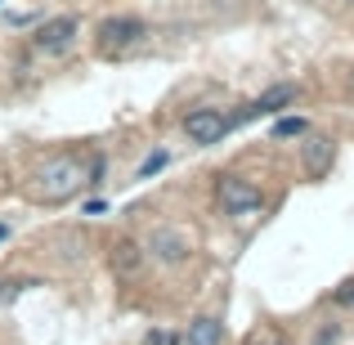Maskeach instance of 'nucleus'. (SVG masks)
Returning a JSON list of instances; mask_svg holds the SVG:
<instances>
[{
  "label": "nucleus",
  "mask_w": 354,
  "mask_h": 345,
  "mask_svg": "<svg viewBox=\"0 0 354 345\" xmlns=\"http://www.w3.org/2000/svg\"><path fill=\"white\" fill-rule=\"evenodd\" d=\"M216 207L225 211L229 220H242V216H256L260 207H265V189H260L256 180H247V175H216Z\"/></svg>",
  "instance_id": "7ed1b4c3"
},
{
  "label": "nucleus",
  "mask_w": 354,
  "mask_h": 345,
  "mask_svg": "<svg viewBox=\"0 0 354 345\" xmlns=\"http://www.w3.org/2000/svg\"><path fill=\"white\" fill-rule=\"evenodd\" d=\"M184 345H225V323L216 314H198L184 332Z\"/></svg>",
  "instance_id": "9d476101"
},
{
  "label": "nucleus",
  "mask_w": 354,
  "mask_h": 345,
  "mask_svg": "<svg viewBox=\"0 0 354 345\" xmlns=\"http://www.w3.org/2000/svg\"><path fill=\"white\" fill-rule=\"evenodd\" d=\"M305 130H310V121H305V117H278L274 121V139H301Z\"/></svg>",
  "instance_id": "f8f14e48"
},
{
  "label": "nucleus",
  "mask_w": 354,
  "mask_h": 345,
  "mask_svg": "<svg viewBox=\"0 0 354 345\" xmlns=\"http://www.w3.org/2000/svg\"><path fill=\"white\" fill-rule=\"evenodd\" d=\"M144 251H153V260H162V265H184V260L193 256V242L184 238L180 229L157 225L153 233H148V247H144Z\"/></svg>",
  "instance_id": "423d86ee"
},
{
  "label": "nucleus",
  "mask_w": 354,
  "mask_h": 345,
  "mask_svg": "<svg viewBox=\"0 0 354 345\" xmlns=\"http://www.w3.org/2000/svg\"><path fill=\"white\" fill-rule=\"evenodd\" d=\"M104 211H108L104 198H90V202H86V216H104Z\"/></svg>",
  "instance_id": "a211bd4d"
},
{
  "label": "nucleus",
  "mask_w": 354,
  "mask_h": 345,
  "mask_svg": "<svg viewBox=\"0 0 354 345\" xmlns=\"http://www.w3.org/2000/svg\"><path fill=\"white\" fill-rule=\"evenodd\" d=\"M144 345H184L180 332H171V328H148L144 332Z\"/></svg>",
  "instance_id": "4468645a"
},
{
  "label": "nucleus",
  "mask_w": 354,
  "mask_h": 345,
  "mask_svg": "<svg viewBox=\"0 0 354 345\" xmlns=\"http://www.w3.org/2000/svg\"><path fill=\"white\" fill-rule=\"evenodd\" d=\"M229 130H234V117H229L225 108H189V113H184V135L198 148L220 144Z\"/></svg>",
  "instance_id": "20e7f679"
},
{
  "label": "nucleus",
  "mask_w": 354,
  "mask_h": 345,
  "mask_svg": "<svg viewBox=\"0 0 354 345\" xmlns=\"http://www.w3.org/2000/svg\"><path fill=\"white\" fill-rule=\"evenodd\" d=\"M9 238V225H0V242H5Z\"/></svg>",
  "instance_id": "6ab92c4d"
},
{
  "label": "nucleus",
  "mask_w": 354,
  "mask_h": 345,
  "mask_svg": "<svg viewBox=\"0 0 354 345\" xmlns=\"http://www.w3.org/2000/svg\"><path fill=\"white\" fill-rule=\"evenodd\" d=\"M292 99H296V86L292 81H283V86H274V90H265L260 99H251L247 108L234 117V126H251V121H260V117H274V113H283V108H292Z\"/></svg>",
  "instance_id": "0eeeda50"
},
{
  "label": "nucleus",
  "mask_w": 354,
  "mask_h": 345,
  "mask_svg": "<svg viewBox=\"0 0 354 345\" xmlns=\"http://www.w3.org/2000/svg\"><path fill=\"white\" fill-rule=\"evenodd\" d=\"M23 287H41V283H36V278H27V283H5V278H0V305H5L9 296H18Z\"/></svg>",
  "instance_id": "f3484780"
},
{
  "label": "nucleus",
  "mask_w": 354,
  "mask_h": 345,
  "mask_svg": "<svg viewBox=\"0 0 354 345\" xmlns=\"http://www.w3.org/2000/svg\"><path fill=\"white\" fill-rule=\"evenodd\" d=\"M341 341V323H328V328H319L310 337V345H337Z\"/></svg>",
  "instance_id": "dca6fc26"
},
{
  "label": "nucleus",
  "mask_w": 354,
  "mask_h": 345,
  "mask_svg": "<svg viewBox=\"0 0 354 345\" xmlns=\"http://www.w3.org/2000/svg\"><path fill=\"white\" fill-rule=\"evenodd\" d=\"M72 45H77V18H72V14H63V18H50V23H41V27H36V36H32V50L50 54V59L68 54Z\"/></svg>",
  "instance_id": "39448f33"
},
{
  "label": "nucleus",
  "mask_w": 354,
  "mask_h": 345,
  "mask_svg": "<svg viewBox=\"0 0 354 345\" xmlns=\"http://www.w3.org/2000/svg\"><path fill=\"white\" fill-rule=\"evenodd\" d=\"M144 242H135V238H117L113 242V251H108V260H113V274L117 278H135L139 269H144Z\"/></svg>",
  "instance_id": "1a4fd4ad"
},
{
  "label": "nucleus",
  "mask_w": 354,
  "mask_h": 345,
  "mask_svg": "<svg viewBox=\"0 0 354 345\" xmlns=\"http://www.w3.org/2000/svg\"><path fill=\"white\" fill-rule=\"evenodd\" d=\"M278 345H283V341H278Z\"/></svg>",
  "instance_id": "412c9836"
},
{
  "label": "nucleus",
  "mask_w": 354,
  "mask_h": 345,
  "mask_svg": "<svg viewBox=\"0 0 354 345\" xmlns=\"http://www.w3.org/2000/svg\"><path fill=\"white\" fill-rule=\"evenodd\" d=\"M350 95H354V77H350Z\"/></svg>",
  "instance_id": "aec40b11"
},
{
  "label": "nucleus",
  "mask_w": 354,
  "mask_h": 345,
  "mask_svg": "<svg viewBox=\"0 0 354 345\" xmlns=\"http://www.w3.org/2000/svg\"><path fill=\"white\" fill-rule=\"evenodd\" d=\"M144 36H148V23L139 14H113L95 27V50L104 59H126L144 45Z\"/></svg>",
  "instance_id": "f03ea898"
},
{
  "label": "nucleus",
  "mask_w": 354,
  "mask_h": 345,
  "mask_svg": "<svg viewBox=\"0 0 354 345\" xmlns=\"http://www.w3.org/2000/svg\"><path fill=\"white\" fill-rule=\"evenodd\" d=\"M104 175H108V157L95 153V157H90V166H86V184H90V189H99V184H104Z\"/></svg>",
  "instance_id": "ddd939ff"
},
{
  "label": "nucleus",
  "mask_w": 354,
  "mask_h": 345,
  "mask_svg": "<svg viewBox=\"0 0 354 345\" xmlns=\"http://www.w3.org/2000/svg\"><path fill=\"white\" fill-rule=\"evenodd\" d=\"M332 162H337V144H332V139H323V135L305 139L301 166H305V175H310V180H323V175L332 171Z\"/></svg>",
  "instance_id": "6e6552de"
},
{
  "label": "nucleus",
  "mask_w": 354,
  "mask_h": 345,
  "mask_svg": "<svg viewBox=\"0 0 354 345\" xmlns=\"http://www.w3.org/2000/svg\"><path fill=\"white\" fill-rule=\"evenodd\" d=\"M166 166H171V153H166V148H153V153L139 162L135 180H153V175H157V171H166Z\"/></svg>",
  "instance_id": "9b49d317"
},
{
  "label": "nucleus",
  "mask_w": 354,
  "mask_h": 345,
  "mask_svg": "<svg viewBox=\"0 0 354 345\" xmlns=\"http://www.w3.org/2000/svg\"><path fill=\"white\" fill-rule=\"evenodd\" d=\"M81 189H86V166H81L77 153L45 157V166L36 171V198L50 202V207H63V202H72Z\"/></svg>",
  "instance_id": "f257e3e1"
},
{
  "label": "nucleus",
  "mask_w": 354,
  "mask_h": 345,
  "mask_svg": "<svg viewBox=\"0 0 354 345\" xmlns=\"http://www.w3.org/2000/svg\"><path fill=\"white\" fill-rule=\"evenodd\" d=\"M332 305H341V310H354V278L337 283V292H332Z\"/></svg>",
  "instance_id": "2eb2a0df"
}]
</instances>
